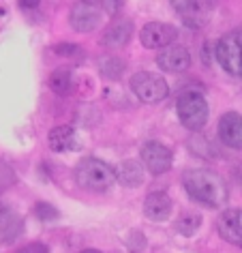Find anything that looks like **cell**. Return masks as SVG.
<instances>
[{"label":"cell","instance_id":"cell-18","mask_svg":"<svg viewBox=\"0 0 242 253\" xmlns=\"http://www.w3.org/2000/svg\"><path fill=\"white\" fill-rule=\"evenodd\" d=\"M99 73L103 75L107 80H118L120 75L124 73V60L122 58H116V56H103V58H99Z\"/></svg>","mask_w":242,"mask_h":253},{"label":"cell","instance_id":"cell-16","mask_svg":"<svg viewBox=\"0 0 242 253\" xmlns=\"http://www.w3.org/2000/svg\"><path fill=\"white\" fill-rule=\"evenodd\" d=\"M47 142L54 153H65V150L75 148V144H78L73 126H56V129L49 131Z\"/></svg>","mask_w":242,"mask_h":253},{"label":"cell","instance_id":"cell-6","mask_svg":"<svg viewBox=\"0 0 242 253\" xmlns=\"http://www.w3.org/2000/svg\"><path fill=\"white\" fill-rule=\"evenodd\" d=\"M139 157H142L146 169H148L150 174H155V176L165 174L171 168V161H174V155H171V150L165 146V144L155 142V140L144 144Z\"/></svg>","mask_w":242,"mask_h":253},{"label":"cell","instance_id":"cell-3","mask_svg":"<svg viewBox=\"0 0 242 253\" xmlns=\"http://www.w3.org/2000/svg\"><path fill=\"white\" fill-rule=\"evenodd\" d=\"M176 112L180 123L191 131H200L208 123V103L202 92L184 90L176 101Z\"/></svg>","mask_w":242,"mask_h":253},{"label":"cell","instance_id":"cell-9","mask_svg":"<svg viewBox=\"0 0 242 253\" xmlns=\"http://www.w3.org/2000/svg\"><path fill=\"white\" fill-rule=\"evenodd\" d=\"M216 230L221 238L236 247H242V208H229L223 211L216 219Z\"/></svg>","mask_w":242,"mask_h":253},{"label":"cell","instance_id":"cell-15","mask_svg":"<svg viewBox=\"0 0 242 253\" xmlns=\"http://www.w3.org/2000/svg\"><path fill=\"white\" fill-rule=\"evenodd\" d=\"M116 178H118V182L122 187H139L144 182V169H142V166H139L137 161H133V159H126V161H122L118 166V169H116Z\"/></svg>","mask_w":242,"mask_h":253},{"label":"cell","instance_id":"cell-19","mask_svg":"<svg viewBox=\"0 0 242 253\" xmlns=\"http://www.w3.org/2000/svg\"><path fill=\"white\" fill-rule=\"evenodd\" d=\"M71 84H73L71 71L65 67L56 69V71L49 75V88H52L56 94H60V97H65V94L71 92Z\"/></svg>","mask_w":242,"mask_h":253},{"label":"cell","instance_id":"cell-4","mask_svg":"<svg viewBox=\"0 0 242 253\" xmlns=\"http://www.w3.org/2000/svg\"><path fill=\"white\" fill-rule=\"evenodd\" d=\"M216 60L234 78H242V30L223 35L216 43Z\"/></svg>","mask_w":242,"mask_h":253},{"label":"cell","instance_id":"cell-12","mask_svg":"<svg viewBox=\"0 0 242 253\" xmlns=\"http://www.w3.org/2000/svg\"><path fill=\"white\" fill-rule=\"evenodd\" d=\"M178 11V15L182 17V22L187 24L189 28H203L210 17V7L212 4L208 2H171Z\"/></svg>","mask_w":242,"mask_h":253},{"label":"cell","instance_id":"cell-8","mask_svg":"<svg viewBox=\"0 0 242 253\" xmlns=\"http://www.w3.org/2000/svg\"><path fill=\"white\" fill-rule=\"evenodd\" d=\"M69 24L75 33H92L101 24V4L99 2H75L69 15Z\"/></svg>","mask_w":242,"mask_h":253},{"label":"cell","instance_id":"cell-13","mask_svg":"<svg viewBox=\"0 0 242 253\" xmlns=\"http://www.w3.org/2000/svg\"><path fill=\"white\" fill-rule=\"evenodd\" d=\"M131 35H133V22L129 17H118V20H114L105 28L103 37H101V43L105 47H124L129 43Z\"/></svg>","mask_w":242,"mask_h":253},{"label":"cell","instance_id":"cell-17","mask_svg":"<svg viewBox=\"0 0 242 253\" xmlns=\"http://www.w3.org/2000/svg\"><path fill=\"white\" fill-rule=\"evenodd\" d=\"M22 234V221L15 212L0 208V240L2 243H11Z\"/></svg>","mask_w":242,"mask_h":253},{"label":"cell","instance_id":"cell-10","mask_svg":"<svg viewBox=\"0 0 242 253\" xmlns=\"http://www.w3.org/2000/svg\"><path fill=\"white\" fill-rule=\"evenodd\" d=\"M219 137L225 146L242 150V114L225 112L219 120Z\"/></svg>","mask_w":242,"mask_h":253},{"label":"cell","instance_id":"cell-11","mask_svg":"<svg viewBox=\"0 0 242 253\" xmlns=\"http://www.w3.org/2000/svg\"><path fill=\"white\" fill-rule=\"evenodd\" d=\"M157 65L163 69V71L169 73H182L191 67V54L187 47L180 45H169L159 52L157 56Z\"/></svg>","mask_w":242,"mask_h":253},{"label":"cell","instance_id":"cell-22","mask_svg":"<svg viewBox=\"0 0 242 253\" xmlns=\"http://www.w3.org/2000/svg\"><path fill=\"white\" fill-rule=\"evenodd\" d=\"M54 52L60 56H73V54H80V49L75 47L73 43H58V45L54 47Z\"/></svg>","mask_w":242,"mask_h":253},{"label":"cell","instance_id":"cell-23","mask_svg":"<svg viewBox=\"0 0 242 253\" xmlns=\"http://www.w3.org/2000/svg\"><path fill=\"white\" fill-rule=\"evenodd\" d=\"M17 253H49V249L43 243H30L22 249H17Z\"/></svg>","mask_w":242,"mask_h":253},{"label":"cell","instance_id":"cell-5","mask_svg":"<svg viewBox=\"0 0 242 253\" xmlns=\"http://www.w3.org/2000/svg\"><path fill=\"white\" fill-rule=\"evenodd\" d=\"M131 90L142 103H159L169 94V86L159 73L139 71L131 78Z\"/></svg>","mask_w":242,"mask_h":253},{"label":"cell","instance_id":"cell-1","mask_svg":"<svg viewBox=\"0 0 242 253\" xmlns=\"http://www.w3.org/2000/svg\"><path fill=\"white\" fill-rule=\"evenodd\" d=\"M182 185L187 189L189 198H193L195 202L208 206V208H219L227 202V185L216 172L206 168H197L189 169L182 174Z\"/></svg>","mask_w":242,"mask_h":253},{"label":"cell","instance_id":"cell-24","mask_svg":"<svg viewBox=\"0 0 242 253\" xmlns=\"http://www.w3.org/2000/svg\"><path fill=\"white\" fill-rule=\"evenodd\" d=\"M81 253H101V251H99V249H84Z\"/></svg>","mask_w":242,"mask_h":253},{"label":"cell","instance_id":"cell-7","mask_svg":"<svg viewBox=\"0 0 242 253\" xmlns=\"http://www.w3.org/2000/svg\"><path fill=\"white\" fill-rule=\"evenodd\" d=\"M178 30L171 24H163V22H148L139 33L142 45L148 49H165L176 41Z\"/></svg>","mask_w":242,"mask_h":253},{"label":"cell","instance_id":"cell-21","mask_svg":"<svg viewBox=\"0 0 242 253\" xmlns=\"http://www.w3.org/2000/svg\"><path fill=\"white\" fill-rule=\"evenodd\" d=\"M35 214L41 221H56L58 219V211H56L52 204H47V202H37L35 204Z\"/></svg>","mask_w":242,"mask_h":253},{"label":"cell","instance_id":"cell-20","mask_svg":"<svg viewBox=\"0 0 242 253\" xmlns=\"http://www.w3.org/2000/svg\"><path fill=\"white\" fill-rule=\"evenodd\" d=\"M202 225V217L197 212H184L180 219L176 221V232H180L182 236H191L197 232V227Z\"/></svg>","mask_w":242,"mask_h":253},{"label":"cell","instance_id":"cell-2","mask_svg":"<svg viewBox=\"0 0 242 253\" xmlns=\"http://www.w3.org/2000/svg\"><path fill=\"white\" fill-rule=\"evenodd\" d=\"M75 180H78V185L81 189L101 193V191H107L118 178H116V169L107 166L105 161L94 159V157H86L75 168Z\"/></svg>","mask_w":242,"mask_h":253},{"label":"cell","instance_id":"cell-14","mask_svg":"<svg viewBox=\"0 0 242 253\" xmlns=\"http://www.w3.org/2000/svg\"><path fill=\"white\" fill-rule=\"evenodd\" d=\"M171 212V198L163 191L148 193L144 200V214L150 221H165Z\"/></svg>","mask_w":242,"mask_h":253}]
</instances>
